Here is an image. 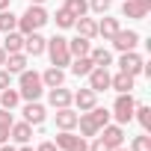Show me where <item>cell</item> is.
I'll return each instance as SVG.
<instances>
[{"label":"cell","instance_id":"obj_1","mask_svg":"<svg viewBox=\"0 0 151 151\" xmlns=\"http://www.w3.org/2000/svg\"><path fill=\"white\" fill-rule=\"evenodd\" d=\"M47 24V12H45V6L42 3H30V9L18 18V33H36V30H42Z\"/></svg>","mask_w":151,"mask_h":151},{"label":"cell","instance_id":"obj_2","mask_svg":"<svg viewBox=\"0 0 151 151\" xmlns=\"http://www.w3.org/2000/svg\"><path fill=\"white\" fill-rule=\"evenodd\" d=\"M18 86H21L18 92H21V98H24V101H39V98H42V92H45L42 74H36V71H30V68H24V71H21Z\"/></svg>","mask_w":151,"mask_h":151},{"label":"cell","instance_id":"obj_3","mask_svg":"<svg viewBox=\"0 0 151 151\" xmlns=\"http://www.w3.org/2000/svg\"><path fill=\"white\" fill-rule=\"evenodd\" d=\"M45 50L50 53V62L56 65V68H62V65H71V53H68V39H62V36H53L47 45H45Z\"/></svg>","mask_w":151,"mask_h":151},{"label":"cell","instance_id":"obj_4","mask_svg":"<svg viewBox=\"0 0 151 151\" xmlns=\"http://www.w3.org/2000/svg\"><path fill=\"white\" fill-rule=\"evenodd\" d=\"M133 110H136V101H133V95L130 92H124V95H119L116 98V104H113V119L119 122V124H127L130 119H133Z\"/></svg>","mask_w":151,"mask_h":151},{"label":"cell","instance_id":"obj_5","mask_svg":"<svg viewBox=\"0 0 151 151\" xmlns=\"http://www.w3.org/2000/svg\"><path fill=\"white\" fill-rule=\"evenodd\" d=\"M56 148H62V151H89L86 136H74L71 130H59V136H56Z\"/></svg>","mask_w":151,"mask_h":151},{"label":"cell","instance_id":"obj_6","mask_svg":"<svg viewBox=\"0 0 151 151\" xmlns=\"http://www.w3.org/2000/svg\"><path fill=\"white\" fill-rule=\"evenodd\" d=\"M148 12H151V0H124V3H122V15L124 18L142 21Z\"/></svg>","mask_w":151,"mask_h":151},{"label":"cell","instance_id":"obj_7","mask_svg":"<svg viewBox=\"0 0 151 151\" xmlns=\"http://www.w3.org/2000/svg\"><path fill=\"white\" fill-rule=\"evenodd\" d=\"M101 142L113 151V148H119V145H124V130H122V124H104L101 130Z\"/></svg>","mask_w":151,"mask_h":151},{"label":"cell","instance_id":"obj_8","mask_svg":"<svg viewBox=\"0 0 151 151\" xmlns=\"http://www.w3.org/2000/svg\"><path fill=\"white\" fill-rule=\"evenodd\" d=\"M110 42H113V47H116V50H122V53H124V50H133V47L139 45V33H136V30H119Z\"/></svg>","mask_w":151,"mask_h":151},{"label":"cell","instance_id":"obj_9","mask_svg":"<svg viewBox=\"0 0 151 151\" xmlns=\"http://www.w3.org/2000/svg\"><path fill=\"white\" fill-rule=\"evenodd\" d=\"M86 77H89V89H92V92H107V89H110V77H113V74H110L107 68H98V65H95V68L86 74Z\"/></svg>","mask_w":151,"mask_h":151},{"label":"cell","instance_id":"obj_10","mask_svg":"<svg viewBox=\"0 0 151 151\" xmlns=\"http://www.w3.org/2000/svg\"><path fill=\"white\" fill-rule=\"evenodd\" d=\"M142 65H145V62H142V56H139L136 50H124L122 59H119V68H122L124 74H133V77L142 71Z\"/></svg>","mask_w":151,"mask_h":151},{"label":"cell","instance_id":"obj_11","mask_svg":"<svg viewBox=\"0 0 151 151\" xmlns=\"http://www.w3.org/2000/svg\"><path fill=\"white\" fill-rule=\"evenodd\" d=\"M45 45H47V39H45L39 30L24 36V53H30V56H39V53H45Z\"/></svg>","mask_w":151,"mask_h":151},{"label":"cell","instance_id":"obj_12","mask_svg":"<svg viewBox=\"0 0 151 151\" xmlns=\"http://www.w3.org/2000/svg\"><path fill=\"white\" fill-rule=\"evenodd\" d=\"M71 95H74V92H68L65 86H53V89H47V101H50V107H53V110L71 107Z\"/></svg>","mask_w":151,"mask_h":151},{"label":"cell","instance_id":"obj_13","mask_svg":"<svg viewBox=\"0 0 151 151\" xmlns=\"http://www.w3.org/2000/svg\"><path fill=\"white\" fill-rule=\"evenodd\" d=\"M71 104H77V110L86 113V110H92V107L98 104V92H92V89H80V92L71 95Z\"/></svg>","mask_w":151,"mask_h":151},{"label":"cell","instance_id":"obj_14","mask_svg":"<svg viewBox=\"0 0 151 151\" xmlns=\"http://www.w3.org/2000/svg\"><path fill=\"white\" fill-rule=\"evenodd\" d=\"M9 139L18 142V145L30 142V139H33V124H27V122H12V127H9Z\"/></svg>","mask_w":151,"mask_h":151},{"label":"cell","instance_id":"obj_15","mask_svg":"<svg viewBox=\"0 0 151 151\" xmlns=\"http://www.w3.org/2000/svg\"><path fill=\"white\" fill-rule=\"evenodd\" d=\"M45 116H47V113H45V107H42L39 101H27V104H24V122H27V124H42Z\"/></svg>","mask_w":151,"mask_h":151},{"label":"cell","instance_id":"obj_16","mask_svg":"<svg viewBox=\"0 0 151 151\" xmlns=\"http://www.w3.org/2000/svg\"><path fill=\"white\" fill-rule=\"evenodd\" d=\"M89 50H92V39H83V36L68 39V53H71V59H77V56H89Z\"/></svg>","mask_w":151,"mask_h":151},{"label":"cell","instance_id":"obj_17","mask_svg":"<svg viewBox=\"0 0 151 151\" xmlns=\"http://www.w3.org/2000/svg\"><path fill=\"white\" fill-rule=\"evenodd\" d=\"M133 74H124V71H119L116 77H110V89H116L119 95H124V92H133Z\"/></svg>","mask_w":151,"mask_h":151},{"label":"cell","instance_id":"obj_18","mask_svg":"<svg viewBox=\"0 0 151 151\" xmlns=\"http://www.w3.org/2000/svg\"><path fill=\"white\" fill-rule=\"evenodd\" d=\"M56 127L59 130H74V127H77V113H74L71 107L56 110Z\"/></svg>","mask_w":151,"mask_h":151},{"label":"cell","instance_id":"obj_19","mask_svg":"<svg viewBox=\"0 0 151 151\" xmlns=\"http://www.w3.org/2000/svg\"><path fill=\"white\" fill-rule=\"evenodd\" d=\"M74 27H77V36H83V39H95L98 36V24L92 18H86V15L74 18Z\"/></svg>","mask_w":151,"mask_h":151},{"label":"cell","instance_id":"obj_20","mask_svg":"<svg viewBox=\"0 0 151 151\" xmlns=\"http://www.w3.org/2000/svg\"><path fill=\"white\" fill-rule=\"evenodd\" d=\"M3 68H6L9 74H21V71L27 68V53H24V50H21V53H6Z\"/></svg>","mask_w":151,"mask_h":151},{"label":"cell","instance_id":"obj_21","mask_svg":"<svg viewBox=\"0 0 151 151\" xmlns=\"http://www.w3.org/2000/svg\"><path fill=\"white\" fill-rule=\"evenodd\" d=\"M42 83H45V89L62 86V83H65V71H62V68H56V65H50V68L42 74Z\"/></svg>","mask_w":151,"mask_h":151},{"label":"cell","instance_id":"obj_22","mask_svg":"<svg viewBox=\"0 0 151 151\" xmlns=\"http://www.w3.org/2000/svg\"><path fill=\"white\" fill-rule=\"evenodd\" d=\"M3 50H6V53H21V50H24V33H18V30L6 33V39H3Z\"/></svg>","mask_w":151,"mask_h":151},{"label":"cell","instance_id":"obj_23","mask_svg":"<svg viewBox=\"0 0 151 151\" xmlns=\"http://www.w3.org/2000/svg\"><path fill=\"white\" fill-rule=\"evenodd\" d=\"M119 30H122V27H119V21H116V18H101V21H98V36H101L104 42H110Z\"/></svg>","mask_w":151,"mask_h":151},{"label":"cell","instance_id":"obj_24","mask_svg":"<svg viewBox=\"0 0 151 151\" xmlns=\"http://www.w3.org/2000/svg\"><path fill=\"white\" fill-rule=\"evenodd\" d=\"M77 127H80V133H83V136H98V130H101L89 113H80V116H77Z\"/></svg>","mask_w":151,"mask_h":151},{"label":"cell","instance_id":"obj_25","mask_svg":"<svg viewBox=\"0 0 151 151\" xmlns=\"http://www.w3.org/2000/svg\"><path fill=\"white\" fill-rule=\"evenodd\" d=\"M21 104V92L18 89H0V107L3 110H15Z\"/></svg>","mask_w":151,"mask_h":151},{"label":"cell","instance_id":"obj_26","mask_svg":"<svg viewBox=\"0 0 151 151\" xmlns=\"http://www.w3.org/2000/svg\"><path fill=\"white\" fill-rule=\"evenodd\" d=\"M89 59H92L98 68H107V65L113 62V53H110L107 47H92V50H89Z\"/></svg>","mask_w":151,"mask_h":151},{"label":"cell","instance_id":"obj_27","mask_svg":"<svg viewBox=\"0 0 151 151\" xmlns=\"http://www.w3.org/2000/svg\"><path fill=\"white\" fill-rule=\"evenodd\" d=\"M92 68H95V62H92L89 56H77V59L71 62V71L77 74V77H86V74H89Z\"/></svg>","mask_w":151,"mask_h":151},{"label":"cell","instance_id":"obj_28","mask_svg":"<svg viewBox=\"0 0 151 151\" xmlns=\"http://www.w3.org/2000/svg\"><path fill=\"white\" fill-rule=\"evenodd\" d=\"M18 30V18L12 15V9H3L0 12V33H12Z\"/></svg>","mask_w":151,"mask_h":151},{"label":"cell","instance_id":"obj_29","mask_svg":"<svg viewBox=\"0 0 151 151\" xmlns=\"http://www.w3.org/2000/svg\"><path fill=\"white\" fill-rule=\"evenodd\" d=\"M133 116L139 119V124H142V130L148 133V130H151V107H145V104L139 107V104H136V110H133Z\"/></svg>","mask_w":151,"mask_h":151},{"label":"cell","instance_id":"obj_30","mask_svg":"<svg viewBox=\"0 0 151 151\" xmlns=\"http://www.w3.org/2000/svg\"><path fill=\"white\" fill-rule=\"evenodd\" d=\"M86 113H89V116L95 119V124H98V127L110 124V119H113V116H110V110H104V107H98V104H95L92 110H86Z\"/></svg>","mask_w":151,"mask_h":151},{"label":"cell","instance_id":"obj_31","mask_svg":"<svg viewBox=\"0 0 151 151\" xmlns=\"http://www.w3.org/2000/svg\"><path fill=\"white\" fill-rule=\"evenodd\" d=\"M65 9H68L74 18H80V15L89 12V3H86V0H65Z\"/></svg>","mask_w":151,"mask_h":151},{"label":"cell","instance_id":"obj_32","mask_svg":"<svg viewBox=\"0 0 151 151\" xmlns=\"http://www.w3.org/2000/svg\"><path fill=\"white\" fill-rule=\"evenodd\" d=\"M53 18H56V27H62V30L74 27V15H71L65 6H62V9H56V15H53Z\"/></svg>","mask_w":151,"mask_h":151},{"label":"cell","instance_id":"obj_33","mask_svg":"<svg viewBox=\"0 0 151 151\" xmlns=\"http://www.w3.org/2000/svg\"><path fill=\"white\" fill-rule=\"evenodd\" d=\"M130 151H151V136H148V133H142V136H133V142H130Z\"/></svg>","mask_w":151,"mask_h":151},{"label":"cell","instance_id":"obj_34","mask_svg":"<svg viewBox=\"0 0 151 151\" xmlns=\"http://www.w3.org/2000/svg\"><path fill=\"white\" fill-rule=\"evenodd\" d=\"M110 6H113V0H89V9H92V12H98V15L110 12Z\"/></svg>","mask_w":151,"mask_h":151},{"label":"cell","instance_id":"obj_35","mask_svg":"<svg viewBox=\"0 0 151 151\" xmlns=\"http://www.w3.org/2000/svg\"><path fill=\"white\" fill-rule=\"evenodd\" d=\"M12 110H3V107H0V127H12Z\"/></svg>","mask_w":151,"mask_h":151},{"label":"cell","instance_id":"obj_36","mask_svg":"<svg viewBox=\"0 0 151 151\" xmlns=\"http://www.w3.org/2000/svg\"><path fill=\"white\" fill-rule=\"evenodd\" d=\"M9 83H12V74L6 68H0V89H9Z\"/></svg>","mask_w":151,"mask_h":151},{"label":"cell","instance_id":"obj_37","mask_svg":"<svg viewBox=\"0 0 151 151\" xmlns=\"http://www.w3.org/2000/svg\"><path fill=\"white\" fill-rule=\"evenodd\" d=\"M89 151H110V148H107V145L101 142V136H95V142L89 145Z\"/></svg>","mask_w":151,"mask_h":151},{"label":"cell","instance_id":"obj_38","mask_svg":"<svg viewBox=\"0 0 151 151\" xmlns=\"http://www.w3.org/2000/svg\"><path fill=\"white\" fill-rule=\"evenodd\" d=\"M36 151H59V148H56V142H42Z\"/></svg>","mask_w":151,"mask_h":151},{"label":"cell","instance_id":"obj_39","mask_svg":"<svg viewBox=\"0 0 151 151\" xmlns=\"http://www.w3.org/2000/svg\"><path fill=\"white\" fill-rule=\"evenodd\" d=\"M9 142V127H0V145Z\"/></svg>","mask_w":151,"mask_h":151},{"label":"cell","instance_id":"obj_40","mask_svg":"<svg viewBox=\"0 0 151 151\" xmlns=\"http://www.w3.org/2000/svg\"><path fill=\"white\" fill-rule=\"evenodd\" d=\"M0 151H18V148H15V145H6V142H3V145H0Z\"/></svg>","mask_w":151,"mask_h":151},{"label":"cell","instance_id":"obj_41","mask_svg":"<svg viewBox=\"0 0 151 151\" xmlns=\"http://www.w3.org/2000/svg\"><path fill=\"white\" fill-rule=\"evenodd\" d=\"M3 62H6V50L0 47V68H3Z\"/></svg>","mask_w":151,"mask_h":151},{"label":"cell","instance_id":"obj_42","mask_svg":"<svg viewBox=\"0 0 151 151\" xmlns=\"http://www.w3.org/2000/svg\"><path fill=\"white\" fill-rule=\"evenodd\" d=\"M18 151H36V148H30V145L24 142V145H18Z\"/></svg>","mask_w":151,"mask_h":151},{"label":"cell","instance_id":"obj_43","mask_svg":"<svg viewBox=\"0 0 151 151\" xmlns=\"http://www.w3.org/2000/svg\"><path fill=\"white\" fill-rule=\"evenodd\" d=\"M3 9H9V0H0V12H3Z\"/></svg>","mask_w":151,"mask_h":151},{"label":"cell","instance_id":"obj_44","mask_svg":"<svg viewBox=\"0 0 151 151\" xmlns=\"http://www.w3.org/2000/svg\"><path fill=\"white\" fill-rule=\"evenodd\" d=\"M113 151H130V148H124V145H119V148H113Z\"/></svg>","mask_w":151,"mask_h":151},{"label":"cell","instance_id":"obj_45","mask_svg":"<svg viewBox=\"0 0 151 151\" xmlns=\"http://www.w3.org/2000/svg\"><path fill=\"white\" fill-rule=\"evenodd\" d=\"M30 3H45V0H30Z\"/></svg>","mask_w":151,"mask_h":151}]
</instances>
